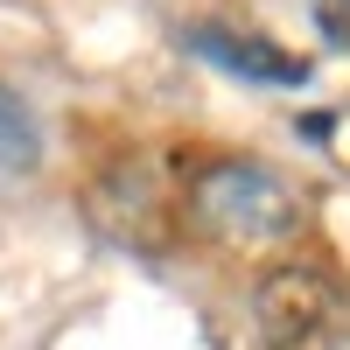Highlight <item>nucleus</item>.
Masks as SVG:
<instances>
[{"mask_svg": "<svg viewBox=\"0 0 350 350\" xmlns=\"http://www.w3.org/2000/svg\"><path fill=\"white\" fill-rule=\"evenodd\" d=\"M183 217H189L211 245L267 252V245H295L301 231H308V196L287 183L280 168L252 161V154H217V161L189 168V183H183Z\"/></svg>", "mask_w": 350, "mask_h": 350, "instance_id": "f257e3e1", "label": "nucleus"}, {"mask_svg": "<svg viewBox=\"0 0 350 350\" xmlns=\"http://www.w3.org/2000/svg\"><path fill=\"white\" fill-rule=\"evenodd\" d=\"M350 315L343 280L323 259H273L252 280V323L273 350H323Z\"/></svg>", "mask_w": 350, "mask_h": 350, "instance_id": "f03ea898", "label": "nucleus"}, {"mask_svg": "<svg viewBox=\"0 0 350 350\" xmlns=\"http://www.w3.org/2000/svg\"><path fill=\"white\" fill-rule=\"evenodd\" d=\"M92 217L105 239H120L133 252H168L175 224H183V189L168 183V168L154 154H120L92 183Z\"/></svg>", "mask_w": 350, "mask_h": 350, "instance_id": "7ed1b4c3", "label": "nucleus"}, {"mask_svg": "<svg viewBox=\"0 0 350 350\" xmlns=\"http://www.w3.org/2000/svg\"><path fill=\"white\" fill-rule=\"evenodd\" d=\"M203 64H217L231 77H245V84H308V64L295 49H280L267 36H252V28H231V21H196L189 36H183Z\"/></svg>", "mask_w": 350, "mask_h": 350, "instance_id": "20e7f679", "label": "nucleus"}, {"mask_svg": "<svg viewBox=\"0 0 350 350\" xmlns=\"http://www.w3.org/2000/svg\"><path fill=\"white\" fill-rule=\"evenodd\" d=\"M42 161V133H36V112H28L8 84H0V183H21L36 175Z\"/></svg>", "mask_w": 350, "mask_h": 350, "instance_id": "39448f33", "label": "nucleus"}, {"mask_svg": "<svg viewBox=\"0 0 350 350\" xmlns=\"http://www.w3.org/2000/svg\"><path fill=\"white\" fill-rule=\"evenodd\" d=\"M315 21H323V42L350 49V0H315Z\"/></svg>", "mask_w": 350, "mask_h": 350, "instance_id": "423d86ee", "label": "nucleus"}]
</instances>
